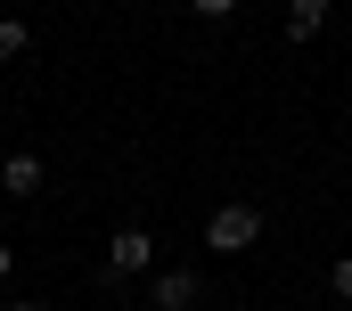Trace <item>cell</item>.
Listing matches in <instances>:
<instances>
[{
  "mask_svg": "<svg viewBox=\"0 0 352 311\" xmlns=\"http://www.w3.org/2000/svg\"><path fill=\"white\" fill-rule=\"evenodd\" d=\"M205 246H213V254H246V246H263V205H221V213L205 222Z\"/></svg>",
  "mask_w": 352,
  "mask_h": 311,
  "instance_id": "1",
  "label": "cell"
},
{
  "mask_svg": "<svg viewBox=\"0 0 352 311\" xmlns=\"http://www.w3.org/2000/svg\"><path fill=\"white\" fill-rule=\"evenodd\" d=\"M0 311H41V303H0Z\"/></svg>",
  "mask_w": 352,
  "mask_h": 311,
  "instance_id": "10",
  "label": "cell"
},
{
  "mask_svg": "<svg viewBox=\"0 0 352 311\" xmlns=\"http://www.w3.org/2000/svg\"><path fill=\"white\" fill-rule=\"evenodd\" d=\"M328 295H336V303H352V254H336V262H328Z\"/></svg>",
  "mask_w": 352,
  "mask_h": 311,
  "instance_id": "7",
  "label": "cell"
},
{
  "mask_svg": "<svg viewBox=\"0 0 352 311\" xmlns=\"http://www.w3.org/2000/svg\"><path fill=\"white\" fill-rule=\"evenodd\" d=\"M197 17H238V0H188Z\"/></svg>",
  "mask_w": 352,
  "mask_h": 311,
  "instance_id": "8",
  "label": "cell"
},
{
  "mask_svg": "<svg viewBox=\"0 0 352 311\" xmlns=\"http://www.w3.org/2000/svg\"><path fill=\"white\" fill-rule=\"evenodd\" d=\"M25 50H33V25L25 17H0V66H16Z\"/></svg>",
  "mask_w": 352,
  "mask_h": 311,
  "instance_id": "6",
  "label": "cell"
},
{
  "mask_svg": "<svg viewBox=\"0 0 352 311\" xmlns=\"http://www.w3.org/2000/svg\"><path fill=\"white\" fill-rule=\"evenodd\" d=\"M328 8H336V0H287V41H311V33L328 25Z\"/></svg>",
  "mask_w": 352,
  "mask_h": 311,
  "instance_id": "5",
  "label": "cell"
},
{
  "mask_svg": "<svg viewBox=\"0 0 352 311\" xmlns=\"http://www.w3.org/2000/svg\"><path fill=\"white\" fill-rule=\"evenodd\" d=\"M8 270H16V246H0V279H8Z\"/></svg>",
  "mask_w": 352,
  "mask_h": 311,
  "instance_id": "9",
  "label": "cell"
},
{
  "mask_svg": "<svg viewBox=\"0 0 352 311\" xmlns=\"http://www.w3.org/2000/svg\"><path fill=\"white\" fill-rule=\"evenodd\" d=\"M0 197H41V156L33 148L0 156Z\"/></svg>",
  "mask_w": 352,
  "mask_h": 311,
  "instance_id": "4",
  "label": "cell"
},
{
  "mask_svg": "<svg viewBox=\"0 0 352 311\" xmlns=\"http://www.w3.org/2000/svg\"><path fill=\"white\" fill-rule=\"evenodd\" d=\"M156 270V237L148 230H115L107 237V279H148Z\"/></svg>",
  "mask_w": 352,
  "mask_h": 311,
  "instance_id": "2",
  "label": "cell"
},
{
  "mask_svg": "<svg viewBox=\"0 0 352 311\" xmlns=\"http://www.w3.org/2000/svg\"><path fill=\"white\" fill-rule=\"evenodd\" d=\"M148 303H156V311H188V303H197V270H180V262L156 270V279H148Z\"/></svg>",
  "mask_w": 352,
  "mask_h": 311,
  "instance_id": "3",
  "label": "cell"
}]
</instances>
